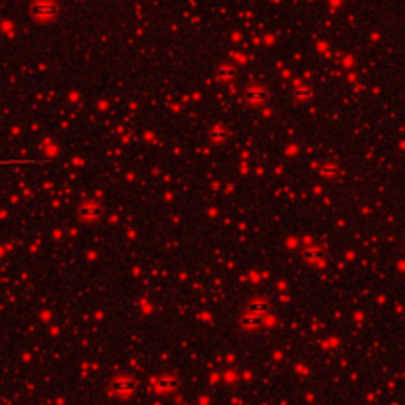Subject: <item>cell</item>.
<instances>
[{"instance_id":"cell-1","label":"cell","mask_w":405,"mask_h":405,"mask_svg":"<svg viewBox=\"0 0 405 405\" xmlns=\"http://www.w3.org/2000/svg\"><path fill=\"white\" fill-rule=\"evenodd\" d=\"M60 12L58 4L54 2H49V0H38V2H34L32 6V14L36 20H42V22H47V20H52L56 18Z\"/></svg>"},{"instance_id":"cell-2","label":"cell","mask_w":405,"mask_h":405,"mask_svg":"<svg viewBox=\"0 0 405 405\" xmlns=\"http://www.w3.org/2000/svg\"><path fill=\"white\" fill-rule=\"evenodd\" d=\"M103 212H105V208L101 204H97V202H85V204H81L79 210H77V218L81 222H95V220H99L101 216H103Z\"/></svg>"},{"instance_id":"cell-3","label":"cell","mask_w":405,"mask_h":405,"mask_svg":"<svg viewBox=\"0 0 405 405\" xmlns=\"http://www.w3.org/2000/svg\"><path fill=\"white\" fill-rule=\"evenodd\" d=\"M267 99H269V93H267L265 87H249L243 93V101L247 105H255L257 107V105H263Z\"/></svg>"},{"instance_id":"cell-4","label":"cell","mask_w":405,"mask_h":405,"mask_svg":"<svg viewBox=\"0 0 405 405\" xmlns=\"http://www.w3.org/2000/svg\"><path fill=\"white\" fill-rule=\"evenodd\" d=\"M271 311V302L265 296H253L247 300L245 305V313H253V315H269Z\"/></svg>"},{"instance_id":"cell-5","label":"cell","mask_w":405,"mask_h":405,"mask_svg":"<svg viewBox=\"0 0 405 405\" xmlns=\"http://www.w3.org/2000/svg\"><path fill=\"white\" fill-rule=\"evenodd\" d=\"M302 259L311 265H320L322 261H326V251L320 247H307L302 249Z\"/></svg>"},{"instance_id":"cell-6","label":"cell","mask_w":405,"mask_h":405,"mask_svg":"<svg viewBox=\"0 0 405 405\" xmlns=\"http://www.w3.org/2000/svg\"><path fill=\"white\" fill-rule=\"evenodd\" d=\"M229 136H231V131H229L227 127L220 125V123H216V125L210 129V133H208V138H210L212 142H225Z\"/></svg>"},{"instance_id":"cell-7","label":"cell","mask_w":405,"mask_h":405,"mask_svg":"<svg viewBox=\"0 0 405 405\" xmlns=\"http://www.w3.org/2000/svg\"><path fill=\"white\" fill-rule=\"evenodd\" d=\"M263 324V316L261 315H253V313H245L241 316V326L245 330H257Z\"/></svg>"},{"instance_id":"cell-8","label":"cell","mask_w":405,"mask_h":405,"mask_svg":"<svg viewBox=\"0 0 405 405\" xmlns=\"http://www.w3.org/2000/svg\"><path fill=\"white\" fill-rule=\"evenodd\" d=\"M216 77H218L220 81H231V79L235 77V68L224 64V66H220V68L216 69Z\"/></svg>"},{"instance_id":"cell-9","label":"cell","mask_w":405,"mask_h":405,"mask_svg":"<svg viewBox=\"0 0 405 405\" xmlns=\"http://www.w3.org/2000/svg\"><path fill=\"white\" fill-rule=\"evenodd\" d=\"M292 97L296 101H309L313 97V89L311 87H294L292 89Z\"/></svg>"},{"instance_id":"cell-10","label":"cell","mask_w":405,"mask_h":405,"mask_svg":"<svg viewBox=\"0 0 405 405\" xmlns=\"http://www.w3.org/2000/svg\"><path fill=\"white\" fill-rule=\"evenodd\" d=\"M340 174V168L336 164H322L320 166V176L324 178H336Z\"/></svg>"}]
</instances>
